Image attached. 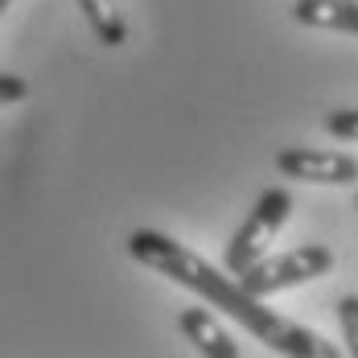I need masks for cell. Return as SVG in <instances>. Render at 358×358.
<instances>
[{
	"label": "cell",
	"mask_w": 358,
	"mask_h": 358,
	"mask_svg": "<svg viewBox=\"0 0 358 358\" xmlns=\"http://www.w3.org/2000/svg\"><path fill=\"white\" fill-rule=\"evenodd\" d=\"M128 255H132L136 264H144V268L161 272L165 280L198 292L202 301H210V309H222L227 317L243 322V329H251V334H255L268 350H276V355L338 358V346H334L329 338H322V334L309 329V325H296V322H288V317H280L276 309H268L264 296H251L239 280H231L227 272H218L206 255H198L194 248L178 243V239L165 235V231L136 227V231L128 235Z\"/></svg>",
	"instance_id": "obj_1"
},
{
	"label": "cell",
	"mask_w": 358,
	"mask_h": 358,
	"mask_svg": "<svg viewBox=\"0 0 358 358\" xmlns=\"http://www.w3.org/2000/svg\"><path fill=\"white\" fill-rule=\"evenodd\" d=\"M338 255L325 248V243H301L292 251H280V255H264L255 259L248 272H239V285L248 288L251 296H276V292H288V288L313 285L334 272Z\"/></svg>",
	"instance_id": "obj_2"
},
{
	"label": "cell",
	"mask_w": 358,
	"mask_h": 358,
	"mask_svg": "<svg viewBox=\"0 0 358 358\" xmlns=\"http://www.w3.org/2000/svg\"><path fill=\"white\" fill-rule=\"evenodd\" d=\"M288 215H292V189L288 185H268L259 198H255V206H251V215L243 218V227L231 235V243H227V268L239 276V272H248L255 259H264L272 243H276V235L285 231Z\"/></svg>",
	"instance_id": "obj_3"
},
{
	"label": "cell",
	"mask_w": 358,
	"mask_h": 358,
	"mask_svg": "<svg viewBox=\"0 0 358 358\" xmlns=\"http://www.w3.org/2000/svg\"><path fill=\"white\" fill-rule=\"evenodd\" d=\"M276 173L309 185H358V157L346 148H313L292 144L276 152Z\"/></svg>",
	"instance_id": "obj_4"
},
{
	"label": "cell",
	"mask_w": 358,
	"mask_h": 358,
	"mask_svg": "<svg viewBox=\"0 0 358 358\" xmlns=\"http://www.w3.org/2000/svg\"><path fill=\"white\" fill-rule=\"evenodd\" d=\"M178 329L181 338L198 350V355H210V358H239V342L222 329V325L210 317V309H202V305H194V309H181L178 313Z\"/></svg>",
	"instance_id": "obj_5"
},
{
	"label": "cell",
	"mask_w": 358,
	"mask_h": 358,
	"mask_svg": "<svg viewBox=\"0 0 358 358\" xmlns=\"http://www.w3.org/2000/svg\"><path fill=\"white\" fill-rule=\"evenodd\" d=\"M292 21L305 29H329V34L358 37V0H296Z\"/></svg>",
	"instance_id": "obj_6"
},
{
	"label": "cell",
	"mask_w": 358,
	"mask_h": 358,
	"mask_svg": "<svg viewBox=\"0 0 358 358\" xmlns=\"http://www.w3.org/2000/svg\"><path fill=\"white\" fill-rule=\"evenodd\" d=\"M78 4V13L87 17V25H91V34L99 37V45H108V50H120V45H128V17L120 13V4L115 0H74Z\"/></svg>",
	"instance_id": "obj_7"
},
{
	"label": "cell",
	"mask_w": 358,
	"mask_h": 358,
	"mask_svg": "<svg viewBox=\"0 0 358 358\" xmlns=\"http://www.w3.org/2000/svg\"><path fill=\"white\" fill-rule=\"evenodd\" d=\"M338 322H342V342L358 358V292L338 296Z\"/></svg>",
	"instance_id": "obj_8"
},
{
	"label": "cell",
	"mask_w": 358,
	"mask_h": 358,
	"mask_svg": "<svg viewBox=\"0 0 358 358\" xmlns=\"http://www.w3.org/2000/svg\"><path fill=\"white\" fill-rule=\"evenodd\" d=\"M325 132L342 144H358V108L329 111V115H325Z\"/></svg>",
	"instance_id": "obj_9"
},
{
	"label": "cell",
	"mask_w": 358,
	"mask_h": 358,
	"mask_svg": "<svg viewBox=\"0 0 358 358\" xmlns=\"http://www.w3.org/2000/svg\"><path fill=\"white\" fill-rule=\"evenodd\" d=\"M29 99V78L21 74H0V111L13 108V103H25Z\"/></svg>",
	"instance_id": "obj_10"
},
{
	"label": "cell",
	"mask_w": 358,
	"mask_h": 358,
	"mask_svg": "<svg viewBox=\"0 0 358 358\" xmlns=\"http://www.w3.org/2000/svg\"><path fill=\"white\" fill-rule=\"evenodd\" d=\"M8 4H13V0H0V17H4V13H8Z\"/></svg>",
	"instance_id": "obj_11"
},
{
	"label": "cell",
	"mask_w": 358,
	"mask_h": 358,
	"mask_svg": "<svg viewBox=\"0 0 358 358\" xmlns=\"http://www.w3.org/2000/svg\"><path fill=\"white\" fill-rule=\"evenodd\" d=\"M355 206H358V194H355Z\"/></svg>",
	"instance_id": "obj_12"
}]
</instances>
